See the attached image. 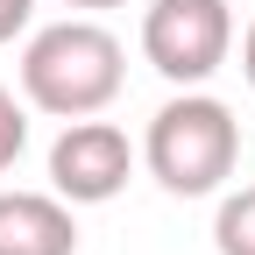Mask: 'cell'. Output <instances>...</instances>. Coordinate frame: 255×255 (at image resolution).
Returning a JSON list of instances; mask_svg holds the SVG:
<instances>
[{
  "label": "cell",
  "instance_id": "cell-1",
  "mask_svg": "<svg viewBox=\"0 0 255 255\" xmlns=\"http://www.w3.org/2000/svg\"><path fill=\"white\" fill-rule=\"evenodd\" d=\"M121 78H128V50L92 14L50 21L21 43V100L36 114H57V121L107 114L121 100Z\"/></svg>",
  "mask_w": 255,
  "mask_h": 255
},
{
  "label": "cell",
  "instance_id": "cell-2",
  "mask_svg": "<svg viewBox=\"0 0 255 255\" xmlns=\"http://www.w3.org/2000/svg\"><path fill=\"white\" fill-rule=\"evenodd\" d=\"M142 163H149V177L163 191H177V199H213V191L234 177V163H241L234 107L213 100V92H199V85H184L177 100H163L149 114Z\"/></svg>",
  "mask_w": 255,
  "mask_h": 255
},
{
  "label": "cell",
  "instance_id": "cell-3",
  "mask_svg": "<svg viewBox=\"0 0 255 255\" xmlns=\"http://www.w3.org/2000/svg\"><path fill=\"white\" fill-rule=\"evenodd\" d=\"M142 57L170 85H206L234 57V7L227 0H149L142 7Z\"/></svg>",
  "mask_w": 255,
  "mask_h": 255
},
{
  "label": "cell",
  "instance_id": "cell-4",
  "mask_svg": "<svg viewBox=\"0 0 255 255\" xmlns=\"http://www.w3.org/2000/svg\"><path fill=\"white\" fill-rule=\"evenodd\" d=\"M135 177V142L121 135L114 121L85 114V121H64V135L50 142V191L71 206H107L128 191Z\"/></svg>",
  "mask_w": 255,
  "mask_h": 255
},
{
  "label": "cell",
  "instance_id": "cell-5",
  "mask_svg": "<svg viewBox=\"0 0 255 255\" xmlns=\"http://www.w3.org/2000/svg\"><path fill=\"white\" fill-rule=\"evenodd\" d=\"M0 255H78L71 199H57V191H0Z\"/></svg>",
  "mask_w": 255,
  "mask_h": 255
},
{
  "label": "cell",
  "instance_id": "cell-6",
  "mask_svg": "<svg viewBox=\"0 0 255 255\" xmlns=\"http://www.w3.org/2000/svg\"><path fill=\"white\" fill-rule=\"evenodd\" d=\"M213 248H220V255H255V184H241V191L220 199V213H213Z\"/></svg>",
  "mask_w": 255,
  "mask_h": 255
},
{
  "label": "cell",
  "instance_id": "cell-7",
  "mask_svg": "<svg viewBox=\"0 0 255 255\" xmlns=\"http://www.w3.org/2000/svg\"><path fill=\"white\" fill-rule=\"evenodd\" d=\"M21 149H28V100H14L0 85V177L21 163Z\"/></svg>",
  "mask_w": 255,
  "mask_h": 255
},
{
  "label": "cell",
  "instance_id": "cell-8",
  "mask_svg": "<svg viewBox=\"0 0 255 255\" xmlns=\"http://www.w3.org/2000/svg\"><path fill=\"white\" fill-rule=\"evenodd\" d=\"M28 21H36V0H0V43L28 36Z\"/></svg>",
  "mask_w": 255,
  "mask_h": 255
},
{
  "label": "cell",
  "instance_id": "cell-9",
  "mask_svg": "<svg viewBox=\"0 0 255 255\" xmlns=\"http://www.w3.org/2000/svg\"><path fill=\"white\" fill-rule=\"evenodd\" d=\"M241 78H248V92H255V21L241 28Z\"/></svg>",
  "mask_w": 255,
  "mask_h": 255
},
{
  "label": "cell",
  "instance_id": "cell-10",
  "mask_svg": "<svg viewBox=\"0 0 255 255\" xmlns=\"http://www.w3.org/2000/svg\"><path fill=\"white\" fill-rule=\"evenodd\" d=\"M64 7H85V14H107V7H128V0H64Z\"/></svg>",
  "mask_w": 255,
  "mask_h": 255
}]
</instances>
